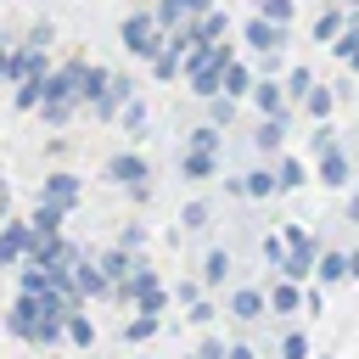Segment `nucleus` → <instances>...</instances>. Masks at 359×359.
<instances>
[{"mask_svg":"<svg viewBox=\"0 0 359 359\" xmlns=\"http://www.w3.org/2000/svg\"><path fill=\"white\" fill-rule=\"evenodd\" d=\"M118 45H123L135 62H151V56L168 45V28L157 22V11H129V17L118 22Z\"/></svg>","mask_w":359,"mask_h":359,"instance_id":"1","label":"nucleus"},{"mask_svg":"<svg viewBox=\"0 0 359 359\" xmlns=\"http://www.w3.org/2000/svg\"><path fill=\"white\" fill-rule=\"evenodd\" d=\"M241 39H247L252 56H264V50H286V45H292V22H269L264 11H252V17L241 22Z\"/></svg>","mask_w":359,"mask_h":359,"instance_id":"2","label":"nucleus"},{"mask_svg":"<svg viewBox=\"0 0 359 359\" xmlns=\"http://www.w3.org/2000/svg\"><path fill=\"white\" fill-rule=\"evenodd\" d=\"M224 314H230L236 325H258V320L269 314V292H264V286H230V292H224Z\"/></svg>","mask_w":359,"mask_h":359,"instance_id":"3","label":"nucleus"},{"mask_svg":"<svg viewBox=\"0 0 359 359\" xmlns=\"http://www.w3.org/2000/svg\"><path fill=\"white\" fill-rule=\"evenodd\" d=\"M39 320H45V303L28 297V292H17V303L6 309V337H17V342H39Z\"/></svg>","mask_w":359,"mask_h":359,"instance_id":"4","label":"nucleus"},{"mask_svg":"<svg viewBox=\"0 0 359 359\" xmlns=\"http://www.w3.org/2000/svg\"><path fill=\"white\" fill-rule=\"evenodd\" d=\"M247 101L258 107V118H292L286 79H275V73H258V84H252V95H247Z\"/></svg>","mask_w":359,"mask_h":359,"instance_id":"5","label":"nucleus"},{"mask_svg":"<svg viewBox=\"0 0 359 359\" xmlns=\"http://www.w3.org/2000/svg\"><path fill=\"white\" fill-rule=\"evenodd\" d=\"M101 174H107L112 185H123V191H135V185H151V163H146L135 146H129V151H112Z\"/></svg>","mask_w":359,"mask_h":359,"instance_id":"6","label":"nucleus"},{"mask_svg":"<svg viewBox=\"0 0 359 359\" xmlns=\"http://www.w3.org/2000/svg\"><path fill=\"white\" fill-rule=\"evenodd\" d=\"M314 185H325V191H342V185H359V180H353V151H348V146H337V151H325V157H314Z\"/></svg>","mask_w":359,"mask_h":359,"instance_id":"7","label":"nucleus"},{"mask_svg":"<svg viewBox=\"0 0 359 359\" xmlns=\"http://www.w3.org/2000/svg\"><path fill=\"white\" fill-rule=\"evenodd\" d=\"M39 196H45V202H56V208H67V213H73V208H79V202H84V180H79V174H67V168H50V174H45V180H39Z\"/></svg>","mask_w":359,"mask_h":359,"instance_id":"8","label":"nucleus"},{"mask_svg":"<svg viewBox=\"0 0 359 359\" xmlns=\"http://www.w3.org/2000/svg\"><path fill=\"white\" fill-rule=\"evenodd\" d=\"M264 292H269V314H297V309H309V286H303V280L275 275Z\"/></svg>","mask_w":359,"mask_h":359,"instance_id":"9","label":"nucleus"},{"mask_svg":"<svg viewBox=\"0 0 359 359\" xmlns=\"http://www.w3.org/2000/svg\"><path fill=\"white\" fill-rule=\"evenodd\" d=\"M219 163H224L219 151H196V146H185V151H180V180H191V185H208V180L219 174Z\"/></svg>","mask_w":359,"mask_h":359,"instance_id":"10","label":"nucleus"},{"mask_svg":"<svg viewBox=\"0 0 359 359\" xmlns=\"http://www.w3.org/2000/svg\"><path fill=\"white\" fill-rule=\"evenodd\" d=\"M241 191H247V202H269V196H280L275 163H269V157H264V163H252V168L241 174Z\"/></svg>","mask_w":359,"mask_h":359,"instance_id":"11","label":"nucleus"},{"mask_svg":"<svg viewBox=\"0 0 359 359\" xmlns=\"http://www.w3.org/2000/svg\"><path fill=\"white\" fill-rule=\"evenodd\" d=\"M230 275H236L230 247H208V252H202V286H208V292H224V286H230Z\"/></svg>","mask_w":359,"mask_h":359,"instance_id":"12","label":"nucleus"},{"mask_svg":"<svg viewBox=\"0 0 359 359\" xmlns=\"http://www.w3.org/2000/svg\"><path fill=\"white\" fill-rule=\"evenodd\" d=\"M314 280H320V286H342V280H353L348 252H342V247H320V258H314Z\"/></svg>","mask_w":359,"mask_h":359,"instance_id":"13","label":"nucleus"},{"mask_svg":"<svg viewBox=\"0 0 359 359\" xmlns=\"http://www.w3.org/2000/svg\"><path fill=\"white\" fill-rule=\"evenodd\" d=\"M280 146H286V118H258V129H252V151L275 163Z\"/></svg>","mask_w":359,"mask_h":359,"instance_id":"14","label":"nucleus"},{"mask_svg":"<svg viewBox=\"0 0 359 359\" xmlns=\"http://www.w3.org/2000/svg\"><path fill=\"white\" fill-rule=\"evenodd\" d=\"M73 275H79V292H84V297H112V275L95 264V252H90V258H79V264H73Z\"/></svg>","mask_w":359,"mask_h":359,"instance_id":"15","label":"nucleus"},{"mask_svg":"<svg viewBox=\"0 0 359 359\" xmlns=\"http://www.w3.org/2000/svg\"><path fill=\"white\" fill-rule=\"evenodd\" d=\"M157 331H163V314H151V309H135V314H129V320L118 325V337H123L129 348H140V342H151Z\"/></svg>","mask_w":359,"mask_h":359,"instance_id":"16","label":"nucleus"},{"mask_svg":"<svg viewBox=\"0 0 359 359\" xmlns=\"http://www.w3.org/2000/svg\"><path fill=\"white\" fill-rule=\"evenodd\" d=\"M50 67H45V50L39 45H17L11 50V84H22V79H45Z\"/></svg>","mask_w":359,"mask_h":359,"instance_id":"17","label":"nucleus"},{"mask_svg":"<svg viewBox=\"0 0 359 359\" xmlns=\"http://www.w3.org/2000/svg\"><path fill=\"white\" fill-rule=\"evenodd\" d=\"M95 264H101V269L112 275V286H118V280H129V275H135V264H140V258H135L129 247H118V241H112V247H101V252H95Z\"/></svg>","mask_w":359,"mask_h":359,"instance_id":"18","label":"nucleus"},{"mask_svg":"<svg viewBox=\"0 0 359 359\" xmlns=\"http://www.w3.org/2000/svg\"><path fill=\"white\" fill-rule=\"evenodd\" d=\"M337 101H342V95H337V84H314V90H309V101H303V118H309V123H325V118L337 112Z\"/></svg>","mask_w":359,"mask_h":359,"instance_id":"19","label":"nucleus"},{"mask_svg":"<svg viewBox=\"0 0 359 359\" xmlns=\"http://www.w3.org/2000/svg\"><path fill=\"white\" fill-rule=\"evenodd\" d=\"M275 180H280V196H292V191H303V185H309V163L280 151V157H275Z\"/></svg>","mask_w":359,"mask_h":359,"instance_id":"20","label":"nucleus"},{"mask_svg":"<svg viewBox=\"0 0 359 359\" xmlns=\"http://www.w3.org/2000/svg\"><path fill=\"white\" fill-rule=\"evenodd\" d=\"M28 224H34L39 236H62V224H67V208H56V202H45V196H39V202L28 208Z\"/></svg>","mask_w":359,"mask_h":359,"instance_id":"21","label":"nucleus"},{"mask_svg":"<svg viewBox=\"0 0 359 359\" xmlns=\"http://www.w3.org/2000/svg\"><path fill=\"white\" fill-rule=\"evenodd\" d=\"M252 84H258V73H252V62H241V56H236V62L224 67V95H236V101H247V95H252Z\"/></svg>","mask_w":359,"mask_h":359,"instance_id":"22","label":"nucleus"},{"mask_svg":"<svg viewBox=\"0 0 359 359\" xmlns=\"http://www.w3.org/2000/svg\"><path fill=\"white\" fill-rule=\"evenodd\" d=\"M348 28V6H331L314 17V45H337V34Z\"/></svg>","mask_w":359,"mask_h":359,"instance_id":"23","label":"nucleus"},{"mask_svg":"<svg viewBox=\"0 0 359 359\" xmlns=\"http://www.w3.org/2000/svg\"><path fill=\"white\" fill-rule=\"evenodd\" d=\"M185 28H191L196 39H224V34H230V17H224V11L213 6V11H202V17H191Z\"/></svg>","mask_w":359,"mask_h":359,"instance_id":"24","label":"nucleus"},{"mask_svg":"<svg viewBox=\"0 0 359 359\" xmlns=\"http://www.w3.org/2000/svg\"><path fill=\"white\" fill-rule=\"evenodd\" d=\"M39 101H45V79H22V84H11V107H17V112H39Z\"/></svg>","mask_w":359,"mask_h":359,"instance_id":"25","label":"nucleus"},{"mask_svg":"<svg viewBox=\"0 0 359 359\" xmlns=\"http://www.w3.org/2000/svg\"><path fill=\"white\" fill-rule=\"evenodd\" d=\"M185 146H196V151H219V157H224V129H219V123H196V129H185Z\"/></svg>","mask_w":359,"mask_h":359,"instance_id":"26","label":"nucleus"},{"mask_svg":"<svg viewBox=\"0 0 359 359\" xmlns=\"http://www.w3.org/2000/svg\"><path fill=\"white\" fill-rule=\"evenodd\" d=\"M67 348H95V320H90L84 309L67 314Z\"/></svg>","mask_w":359,"mask_h":359,"instance_id":"27","label":"nucleus"},{"mask_svg":"<svg viewBox=\"0 0 359 359\" xmlns=\"http://www.w3.org/2000/svg\"><path fill=\"white\" fill-rule=\"evenodd\" d=\"M84 107H73V101H39V123L45 129H62V123H73Z\"/></svg>","mask_w":359,"mask_h":359,"instance_id":"28","label":"nucleus"},{"mask_svg":"<svg viewBox=\"0 0 359 359\" xmlns=\"http://www.w3.org/2000/svg\"><path fill=\"white\" fill-rule=\"evenodd\" d=\"M146 118H151V112H146V101H140V95H129V107L118 112V123H123V135H129V140H140V135H146Z\"/></svg>","mask_w":359,"mask_h":359,"instance_id":"29","label":"nucleus"},{"mask_svg":"<svg viewBox=\"0 0 359 359\" xmlns=\"http://www.w3.org/2000/svg\"><path fill=\"white\" fill-rule=\"evenodd\" d=\"M258 252H264V264H269V269H280V264H286V252H292L286 230H269V236H258Z\"/></svg>","mask_w":359,"mask_h":359,"instance_id":"30","label":"nucleus"},{"mask_svg":"<svg viewBox=\"0 0 359 359\" xmlns=\"http://www.w3.org/2000/svg\"><path fill=\"white\" fill-rule=\"evenodd\" d=\"M337 146H342V140H337V123H331V118H325V123H309V151H314V157H325V151H337Z\"/></svg>","mask_w":359,"mask_h":359,"instance_id":"31","label":"nucleus"},{"mask_svg":"<svg viewBox=\"0 0 359 359\" xmlns=\"http://www.w3.org/2000/svg\"><path fill=\"white\" fill-rule=\"evenodd\" d=\"M208 219H213V208H208V202H202V196H196V202H185V208H180V230H185V236H196V230H208Z\"/></svg>","mask_w":359,"mask_h":359,"instance_id":"32","label":"nucleus"},{"mask_svg":"<svg viewBox=\"0 0 359 359\" xmlns=\"http://www.w3.org/2000/svg\"><path fill=\"white\" fill-rule=\"evenodd\" d=\"M112 90V67H101V62H90V73H84V107L95 101V95H107Z\"/></svg>","mask_w":359,"mask_h":359,"instance_id":"33","label":"nucleus"},{"mask_svg":"<svg viewBox=\"0 0 359 359\" xmlns=\"http://www.w3.org/2000/svg\"><path fill=\"white\" fill-rule=\"evenodd\" d=\"M202 297H208L202 275H196V280H191V275H180V280H174V303H180V309H191V303H202Z\"/></svg>","mask_w":359,"mask_h":359,"instance_id":"34","label":"nucleus"},{"mask_svg":"<svg viewBox=\"0 0 359 359\" xmlns=\"http://www.w3.org/2000/svg\"><path fill=\"white\" fill-rule=\"evenodd\" d=\"M309 90H314V73L309 67H286V95L292 101H309Z\"/></svg>","mask_w":359,"mask_h":359,"instance_id":"35","label":"nucleus"},{"mask_svg":"<svg viewBox=\"0 0 359 359\" xmlns=\"http://www.w3.org/2000/svg\"><path fill=\"white\" fill-rule=\"evenodd\" d=\"M208 123L230 129V123H236V95H213V101H208Z\"/></svg>","mask_w":359,"mask_h":359,"instance_id":"36","label":"nucleus"},{"mask_svg":"<svg viewBox=\"0 0 359 359\" xmlns=\"http://www.w3.org/2000/svg\"><path fill=\"white\" fill-rule=\"evenodd\" d=\"M275 353H280V359H309V337H303V331H286V337L275 342Z\"/></svg>","mask_w":359,"mask_h":359,"instance_id":"37","label":"nucleus"},{"mask_svg":"<svg viewBox=\"0 0 359 359\" xmlns=\"http://www.w3.org/2000/svg\"><path fill=\"white\" fill-rule=\"evenodd\" d=\"M185 320H191V325H213V320H219V303H213V297H202V303H191V309H185Z\"/></svg>","mask_w":359,"mask_h":359,"instance_id":"38","label":"nucleus"},{"mask_svg":"<svg viewBox=\"0 0 359 359\" xmlns=\"http://www.w3.org/2000/svg\"><path fill=\"white\" fill-rule=\"evenodd\" d=\"M196 353H202V359H230V342H224L219 331H208V337L196 342Z\"/></svg>","mask_w":359,"mask_h":359,"instance_id":"39","label":"nucleus"},{"mask_svg":"<svg viewBox=\"0 0 359 359\" xmlns=\"http://www.w3.org/2000/svg\"><path fill=\"white\" fill-rule=\"evenodd\" d=\"M258 11H264L269 22H292V11H297V0H258Z\"/></svg>","mask_w":359,"mask_h":359,"instance_id":"40","label":"nucleus"},{"mask_svg":"<svg viewBox=\"0 0 359 359\" xmlns=\"http://www.w3.org/2000/svg\"><path fill=\"white\" fill-rule=\"evenodd\" d=\"M118 247H129V252H140V247H146V224H135V219H129V224L118 230Z\"/></svg>","mask_w":359,"mask_h":359,"instance_id":"41","label":"nucleus"},{"mask_svg":"<svg viewBox=\"0 0 359 359\" xmlns=\"http://www.w3.org/2000/svg\"><path fill=\"white\" fill-rule=\"evenodd\" d=\"M280 230H286V241H292V247H309V252H320V241L309 236V224H297V219H292V224H280Z\"/></svg>","mask_w":359,"mask_h":359,"instance_id":"42","label":"nucleus"},{"mask_svg":"<svg viewBox=\"0 0 359 359\" xmlns=\"http://www.w3.org/2000/svg\"><path fill=\"white\" fill-rule=\"evenodd\" d=\"M28 45H39V50H45V45H50V22H34V28H28Z\"/></svg>","mask_w":359,"mask_h":359,"instance_id":"43","label":"nucleus"},{"mask_svg":"<svg viewBox=\"0 0 359 359\" xmlns=\"http://www.w3.org/2000/svg\"><path fill=\"white\" fill-rule=\"evenodd\" d=\"M258 73H280V50H264L258 56Z\"/></svg>","mask_w":359,"mask_h":359,"instance_id":"44","label":"nucleus"},{"mask_svg":"<svg viewBox=\"0 0 359 359\" xmlns=\"http://www.w3.org/2000/svg\"><path fill=\"white\" fill-rule=\"evenodd\" d=\"M224 196H236V202H247V191H241V174H224Z\"/></svg>","mask_w":359,"mask_h":359,"instance_id":"45","label":"nucleus"},{"mask_svg":"<svg viewBox=\"0 0 359 359\" xmlns=\"http://www.w3.org/2000/svg\"><path fill=\"white\" fill-rule=\"evenodd\" d=\"M342 219H348V224H359V185H353V196L342 202Z\"/></svg>","mask_w":359,"mask_h":359,"instance_id":"46","label":"nucleus"},{"mask_svg":"<svg viewBox=\"0 0 359 359\" xmlns=\"http://www.w3.org/2000/svg\"><path fill=\"white\" fill-rule=\"evenodd\" d=\"M180 6H185V17H202V11H213L219 0H180Z\"/></svg>","mask_w":359,"mask_h":359,"instance_id":"47","label":"nucleus"},{"mask_svg":"<svg viewBox=\"0 0 359 359\" xmlns=\"http://www.w3.org/2000/svg\"><path fill=\"white\" fill-rule=\"evenodd\" d=\"M230 359H258V348L252 342H230Z\"/></svg>","mask_w":359,"mask_h":359,"instance_id":"48","label":"nucleus"},{"mask_svg":"<svg viewBox=\"0 0 359 359\" xmlns=\"http://www.w3.org/2000/svg\"><path fill=\"white\" fill-rule=\"evenodd\" d=\"M0 84H11V50L0 45Z\"/></svg>","mask_w":359,"mask_h":359,"instance_id":"49","label":"nucleus"},{"mask_svg":"<svg viewBox=\"0 0 359 359\" xmlns=\"http://www.w3.org/2000/svg\"><path fill=\"white\" fill-rule=\"evenodd\" d=\"M348 264H353V280H359V247H348Z\"/></svg>","mask_w":359,"mask_h":359,"instance_id":"50","label":"nucleus"},{"mask_svg":"<svg viewBox=\"0 0 359 359\" xmlns=\"http://www.w3.org/2000/svg\"><path fill=\"white\" fill-rule=\"evenodd\" d=\"M348 73H353V79H359V50H353V56H348Z\"/></svg>","mask_w":359,"mask_h":359,"instance_id":"51","label":"nucleus"},{"mask_svg":"<svg viewBox=\"0 0 359 359\" xmlns=\"http://www.w3.org/2000/svg\"><path fill=\"white\" fill-rule=\"evenodd\" d=\"M337 6H348V11H359V0H337Z\"/></svg>","mask_w":359,"mask_h":359,"instance_id":"52","label":"nucleus"},{"mask_svg":"<svg viewBox=\"0 0 359 359\" xmlns=\"http://www.w3.org/2000/svg\"><path fill=\"white\" fill-rule=\"evenodd\" d=\"M0 269H6V247H0Z\"/></svg>","mask_w":359,"mask_h":359,"instance_id":"53","label":"nucleus"},{"mask_svg":"<svg viewBox=\"0 0 359 359\" xmlns=\"http://www.w3.org/2000/svg\"><path fill=\"white\" fill-rule=\"evenodd\" d=\"M185 359H202V353H185Z\"/></svg>","mask_w":359,"mask_h":359,"instance_id":"54","label":"nucleus"},{"mask_svg":"<svg viewBox=\"0 0 359 359\" xmlns=\"http://www.w3.org/2000/svg\"><path fill=\"white\" fill-rule=\"evenodd\" d=\"M320 359H331V353H320Z\"/></svg>","mask_w":359,"mask_h":359,"instance_id":"55","label":"nucleus"}]
</instances>
